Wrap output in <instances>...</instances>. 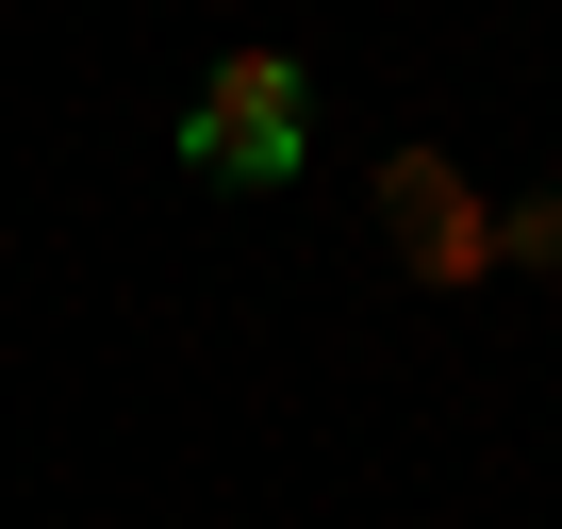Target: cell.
Instances as JSON below:
<instances>
[{"label":"cell","mask_w":562,"mask_h":529,"mask_svg":"<svg viewBox=\"0 0 562 529\" xmlns=\"http://www.w3.org/2000/svg\"><path fill=\"white\" fill-rule=\"evenodd\" d=\"M299 149H315L299 50H232V67L182 100V166H199V182H299Z\"/></svg>","instance_id":"1"},{"label":"cell","mask_w":562,"mask_h":529,"mask_svg":"<svg viewBox=\"0 0 562 529\" xmlns=\"http://www.w3.org/2000/svg\"><path fill=\"white\" fill-rule=\"evenodd\" d=\"M381 215H397V248H414V282H480V264H496V215L463 199L447 149H397V166H381Z\"/></svg>","instance_id":"2"}]
</instances>
